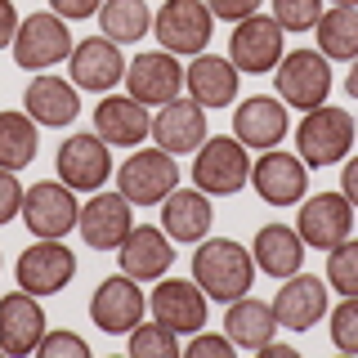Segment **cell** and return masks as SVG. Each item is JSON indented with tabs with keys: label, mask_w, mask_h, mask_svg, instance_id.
<instances>
[{
	"label": "cell",
	"mask_w": 358,
	"mask_h": 358,
	"mask_svg": "<svg viewBox=\"0 0 358 358\" xmlns=\"http://www.w3.org/2000/svg\"><path fill=\"white\" fill-rule=\"evenodd\" d=\"M179 354V331H171L166 322H139L130 331V358H175Z\"/></svg>",
	"instance_id": "cell-33"
},
{
	"label": "cell",
	"mask_w": 358,
	"mask_h": 358,
	"mask_svg": "<svg viewBox=\"0 0 358 358\" xmlns=\"http://www.w3.org/2000/svg\"><path fill=\"white\" fill-rule=\"evenodd\" d=\"M206 108L193 103V99H171V103H162V112L152 117V143L157 148H166L171 157H188L197 152L201 143H206Z\"/></svg>",
	"instance_id": "cell-19"
},
{
	"label": "cell",
	"mask_w": 358,
	"mask_h": 358,
	"mask_svg": "<svg viewBox=\"0 0 358 358\" xmlns=\"http://www.w3.org/2000/svg\"><path fill=\"white\" fill-rule=\"evenodd\" d=\"M50 331V318H45L41 309V296H31V291H9V296H0V350L9 358H27L36 354L41 336Z\"/></svg>",
	"instance_id": "cell-17"
},
{
	"label": "cell",
	"mask_w": 358,
	"mask_h": 358,
	"mask_svg": "<svg viewBox=\"0 0 358 358\" xmlns=\"http://www.w3.org/2000/svg\"><path fill=\"white\" fill-rule=\"evenodd\" d=\"M341 193L350 197V206L358 210V157H350V162H345V171H341Z\"/></svg>",
	"instance_id": "cell-43"
},
{
	"label": "cell",
	"mask_w": 358,
	"mask_h": 358,
	"mask_svg": "<svg viewBox=\"0 0 358 358\" xmlns=\"http://www.w3.org/2000/svg\"><path fill=\"white\" fill-rule=\"evenodd\" d=\"M327 287L341 291V296H358V238L354 233L327 251Z\"/></svg>",
	"instance_id": "cell-34"
},
{
	"label": "cell",
	"mask_w": 358,
	"mask_h": 358,
	"mask_svg": "<svg viewBox=\"0 0 358 358\" xmlns=\"http://www.w3.org/2000/svg\"><path fill=\"white\" fill-rule=\"evenodd\" d=\"M210 220H215V210H210V197L201 188H175L162 201V229L171 242H184V246L201 242L210 233Z\"/></svg>",
	"instance_id": "cell-28"
},
{
	"label": "cell",
	"mask_w": 358,
	"mask_h": 358,
	"mask_svg": "<svg viewBox=\"0 0 358 358\" xmlns=\"http://www.w3.org/2000/svg\"><path fill=\"white\" fill-rule=\"evenodd\" d=\"M41 148V126L27 112H0V166L5 171H27Z\"/></svg>",
	"instance_id": "cell-31"
},
{
	"label": "cell",
	"mask_w": 358,
	"mask_h": 358,
	"mask_svg": "<svg viewBox=\"0 0 358 358\" xmlns=\"http://www.w3.org/2000/svg\"><path fill=\"white\" fill-rule=\"evenodd\" d=\"M331 345L341 354H358V296H345L341 305L331 309Z\"/></svg>",
	"instance_id": "cell-35"
},
{
	"label": "cell",
	"mask_w": 358,
	"mask_h": 358,
	"mask_svg": "<svg viewBox=\"0 0 358 358\" xmlns=\"http://www.w3.org/2000/svg\"><path fill=\"white\" fill-rule=\"evenodd\" d=\"M99 31L117 45H134L152 31V9L148 0H103L99 9Z\"/></svg>",
	"instance_id": "cell-32"
},
{
	"label": "cell",
	"mask_w": 358,
	"mask_h": 358,
	"mask_svg": "<svg viewBox=\"0 0 358 358\" xmlns=\"http://www.w3.org/2000/svg\"><path fill=\"white\" fill-rule=\"evenodd\" d=\"M251 188L268 206H296V201H305V193H309V166L300 162L296 152L264 148L260 162L251 166Z\"/></svg>",
	"instance_id": "cell-16"
},
{
	"label": "cell",
	"mask_w": 358,
	"mask_h": 358,
	"mask_svg": "<svg viewBox=\"0 0 358 358\" xmlns=\"http://www.w3.org/2000/svg\"><path fill=\"white\" fill-rule=\"evenodd\" d=\"M9 50H14V63L22 72H45V67L72 59V27L54 9L50 14H27L18 22V36Z\"/></svg>",
	"instance_id": "cell-7"
},
{
	"label": "cell",
	"mask_w": 358,
	"mask_h": 358,
	"mask_svg": "<svg viewBox=\"0 0 358 358\" xmlns=\"http://www.w3.org/2000/svg\"><path fill=\"white\" fill-rule=\"evenodd\" d=\"M287 31L273 14H251L242 22H233V36H229V63L238 72H251V76H264L282 63L287 54Z\"/></svg>",
	"instance_id": "cell-8"
},
{
	"label": "cell",
	"mask_w": 358,
	"mask_h": 358,
	"mask_svg": "<svg viewBox=\"0 0 358 358\" xmlns=\"http://www.w3.org/2000/svg\"><path fill=\"white\" fill-rule=\"evenodd\" d=\"M210 27H215V14L206 9V0H166L152 14V36L162 41V50L175 54V59H197V54H206Z\"/></svg>",
	"instance_id": "cell-4"
},
{
	"label": "cell",
	"mask_w": 358,
	"mask_h": 358,
	"mask_svg": "<svg viewBox=\"0 0 358 358\" xmlns=\"http://www.w3.org/2000/svg\"><path fill=\"white\" fill-rule=\"evenodd\" d=\"M76 229H81V242L85 246H94V251H117V246L126 242V233L134 229L130 201L121 197V193H94L81 206Z\"/></svg>",
	"instance_id": "cell-22"
},
{
	"label": "cell",
	"mask_w": 358,
	"mask_h": 358,
	"mask_svg": "<svg viewBox=\"0 0 358 358\" xmlns=\"http://www.w3.org/2000/svg\"><path fill=\"white\" fill-rule=\"evenodd\" d=\"M143 282H134L130 273H112L94 287L90 296V322H94L103 336H130L143 322Z\"/></svg>",
	"instance_id": "cell-10"
},
{
	"label": "cell",
	"mask_w": 358,
	"mask_h": 358,
	"mask_svg": "<svg viewBox=\"0 0 358 358\" xmlns=\"http://www.w3.org/2000/svg\"><path fill=\"white\" fill-rule=\"evenodd\" d=\"M184 85H188V99H193V103L229 108V103H238L242 72L229 59H220V54H197V59L184 67Z\"/></svg>",
	"instance_id": "cell-25"
},
{
	"label": "cell",
	"mask_w": 358,
	"mask_h": 358,
	"mask_svg": "<svg viewBox=\"0 0 358 358\" xmlns=\"http://www.w3.org/2000/svg\"><path fill=\"white\" fill-rule=\"evenodd\" d=\"M148 313L157 322H166L179 336H193L206 327L210 318V300L197 282H184V278H157L152 296H148Z\"/></svg>",
	"instance_id": "cell-13"
},
{
	"label": "cell",
	"mask_w": 358,
	"mask_h": 358,
	"mask_svg": "<svg viewBox=\"0 0 358 358\" xmlns=\"http://www.w3.org/2000/svg\"><path fill=\"white\" fill-rule=\"evenodd\" d=\"M193 282L206 291L215 305H233L255 282V260L242 242L233 238H201L193 251Z\"/></svg>",
	"instance_id": "cell-1"
},
{
	"label": "cell",
	"mask_w": 358,
	"mask_h": 358,
	"mask_svg": "<svg viewBox=\"0 0 358 358\" xmlns=\"http://www.w3.org/2000/svg\"><path fill=\"white\" fill-rule=\"evenodd\" d=\"M22 197H27V188L18 184V171H5V166H0V229L14 215H22Z\"/></svg>",
	"instance_id": "cell-38"
},
{
	"label": "cell",
	"mask_w": 358,
	"mask_h": 358,
	"mask_svg": "<svg viewBox=\"0 0 358 358\" xmlns=\"http://www.w3.org/2000/svg\"><path fill=\"white\" fill-rule=\"evenodd\" d=\"M251 184V152L238 134H215L193 152V188L206 197H233Z\"/></svg>",
	"instance_id": "cell-2"
},
{
	"label": "cell",
	"mask_w": 358,
	"mask_h": 358,
	"mask_svg": "<svg viewBox=\"0 0 358 358\" xmlns=\"http://www.w3.org/2000/svg\"><path fill=\"white\" fill-rule=\"evenodd\" d=\"M50 9L67 22H81V18H99L103 0H50Z\"/></svg>",
	"instance_id": "cell-41"
},
{
	"label": "cell",
	"mask_w": 358,
	"mask_h": 358,
	"mask_svg": "<svg viewBox=\"0 0 358 358\" xmlns=\"http://www.w3.org/2000/svg\"><path fill=\"white\" fill-rule=\"evenodd\" d=\"M345 90H350V99H358V59L350 63V72H345Z\"/></svg>",
	"instance_id": "cell-45"
},
{
	"label": "cell",
	"mask_w": 358,
	"mask_h": 358,
	"mask_svg": "<svg viewBox=\"0 0 358 358\" xmlns=\"http://www.w3.org/2000/svg\"><path fill=\"white\" fill-rule=\"evenodd\" d=\"M354 148V117L345 108H309L305 121L296 126V157L313 171L345 162Z\"/></svg>",
	"instance_id": "cell-3"
},
{
	"label": "cell",
	"mask_w": 358,
	"mask_h": 358,
	"mask_svg": "<svg viewBox=\"0 0 358 358\" xmlns=\"http://www.w3.org/2000/svg\"><path fill=\"white\" fill-rule=\"evenodd\" d=\"M36 354L41 358H90V345L76 331H45Z\"/></svg>",
	"instance_id": "cell-37"
},
{
	"label": "cell",
	"mask_w": 358,
	"mask_h": 358,
	"mask_svg": "<svg viewBox=\"0 0 358 358\" xmlns=\"http://www.w3.org/2000/svg\"><path fill=\"white\" fill-rule=\"evenodd\" d=\"M14 278H18L22 291H31V296H41V300L59 296L76 278V255H72V246H63V238H36L18 255Z\"/></svg>",
	"instance_id": "cell-9"
},
{
	"label": "cell",
	"mask_w": 358,
	"mask_h": 358,
	"mask_svg": "<svg viewBox=\"0 0 358 358\" xmlns=\"http://www.w3.org/2000/svg\"><path fill=\"white\" fill-rule=\"evenodd\" d=\"M94 134L108 148H134L143 143V134H152V117L130 94H103L94 108Z\"/></svg>",
	"instance_id": "cell-23"
},
{
	"label": "cell",
	"mask_w": 358,
	"mask_h": 358,
	"mask_svg": "<svg viewBox=\"0 0 358 358\" xmlns=\"http://www.w3.org/2000/svg\"><path fill=\"white\" fill-rule=\"evenodd\" d=\"M117 260H121V273H130L134 282H157L175 264V242L166 238V229L134 224L126 233V242L117 246Z\"/></svg>",
	"instance_id": "cell-21"
},
{
	"label": "cell",
	"mask_w": 358,
	"mask_h": 358,
	"mask_svg": "<svg viewBox=\"0 0 358 358\" xmlns=\"http://www.w3.org/2000/svg\"><path fill=\"white\" fill-rule=\"evenodd\" d=\"M224 336H229L238 350L260 354L264 345L278 336V313H273V305L255 300L251 291H246V296H238V300L229 305V313H224Z\"/></svg>",
	"instance_id": "cell-29"
},
{
	"label": "cell",
	"mask_w": 358,
	"mask_h": 358,
	"mask_svg": "<svg viewBox=\"0 0 358 358\" xmlns=\"http://www.w3.org/2000/svg\"><path fill=\"white\" fill-rule=\"evenodd\" d=\"M0 354H5V350H0Z\"/></svg>",
	"instance_id": "cell-47"
},
{
	"label": "cell",
	"mask_w": 358,
	"mask_h": 358,
	"mask_svg": "<svg viewBox=\"0 0 358 358\" xmlns=\"http://www.w3.org/2000/svg\"><path fill=\"white\" fill-rule=\"evenodd\" d=\"M233 350L238 345L215 331H193V341H188V358H233Z\"/></svg>",
	"instance_id": "cell-39"
},
{
	"label": "cell",
	"mask_w": 358,
	"mask_h": 358,
	"mask_svg": "<svg viewBox=\"0 0 358 358\" xmlns=\"http://www.w3.org/2000/svg\"><path fill=\"white\" fill-rule=\"evenodd\" d=\"M327 282L313 273H291L282 278V287H278L273 296V313H278V327L287 331H309L318 327L322 318H327Z\"/></svg>",
	"instance_id": "cell-18"
},
{
	"label": "cell",
	"mask_w": 358,
	"mask_h": 358,
	"mask_svg": "<svg viewBox=\"0 0 358 358\" xmlns=\"http://www.w3.org/2000/svg\"><path fill=\"white\" fill-rule=\"evenodd\" d=\"M233 134L246 148H278L287 139V103L273 94H251L233 108Z\"/></svg>",
	"instance_id": "cell-24"
},
{
	"label": "cell",
	"mask_w": 358,
	"mask_h": 358,
	"mask_svg": "<svg viewBox=\"0 0 358 358\" xmlns=\"http://www.w3.org/2000/svg\"><path fill=\"white\" fill-rule=\"evenodd\" d=\"M14 36H18V9L14 0H0V50L14 45Z\"/></svg>",
	"instance_id": "cell-42"
},
{
	"label": "cell",
	"mask_w": 358,
	"mask_h": 358,
	"mask_svg": "<svg viewBox=\"0 0 358 358\" xmlns=\"http://www.w3.org/2000/svg\"><path fill=\"white\" fill-rule=\"evenodd\" d=\"M126 85H130V99H139L143 108H162V103H171V99H179V90H184V67H179L175 54L148 50L126 67Z\"/></svg>",
	"instance_id": "cell-20"
},
{
	"label": "cell",
	"mask_w": 358,
	"mask_h": 358,
	"mask_svg": "<svg viewBox=\"0 0 358 358\" xmlns=\"http://www.w3.org/2000/svg\"><path fill=\"white\" fill-rule=\"evenodd\" d=\"M313 36H318V54L327 63H354L358 59V9L350 5L322 9V18L313 22Z\"/></svg>",
	"instance_id": "cell-30"
},
{
	"label": "cell",
	"mask_w": 358,
	"mask_h": 358,
	"mask_svg": "<svg viewBox=\"0 0 358 358\" xmlns=\"http://www.w3.org/2000/svg\"><path fill=\"white\" fill-rule=\"evenodd\" d=\"M273 85L287 108H300V112L322 108L331 94V63L318 50H291L273 67Z\"/></svg>",
	"instance_id": "cell-6"
},
{
	"label": "cell",
	"mask_w": 358,
	"mask_h": 358,
	"mask_svg": "<svg viewBox=\"0 0 358 358\" xmlns=\"http://www.w3.org/2000/svg\"><path fill=\"white\" fill-rule=\"evenodd\" d=\"M260 5H264V0H206V9L220 22H242V18L260 14Z\"/></svg>",
	"instance_id": "cell-40"
},
{
	"label": "cell",
	"mask_w": 358,
	"mask_h": 358,
	"mask_svg": "<svg viewBox=\"0 0 358 358\" xmlns=\"http://www.w3.org/2000/svg\"><path fill=\"white\" fill-rule=\"evenodd\" d=\"M22 112H27L36 126H50V130H63L76 121V112H81V94H76L72 81H63V76H36V81L27 85V94H22Z\"/></svg>",
	"instance_id": "cell-26"
},
{
	"label": "cell",
	"mask_w": 358,
	"mask_h": 358,
	"mask_svg": "<svg viewBox=\"0 0 358 358\" xmlns=\"http://www.w3.org/2000/svg\"><path fill=\"white\" fill-rule=\"evenodd\" d=\"M331 5H350V9H358V0H331Z\"/></svg>",
	"instance_id": "cell-46"
},
{
	"label": "cell",
	"mask_w": 358,
	"mask_h": 358,
	"mask_svg": "<svg viewBox=\"0 0 358 358\" xmlns=\"http://www.w3.org/2000/svg\"><path fill=\"white\" fill-rule=\"evenodd\" d=\"M54 171H59V179L72 193H99L112 175V152L94 130H85V134H72V139L59 143Z\"/></svg>",
	"instance_id": "cell-12"
},
{
	"label": "cell",
	"mask_w": 358,
	"mask_h": 358,
	"mask_svg": "<svg viewBox=\"0 0 358 358\" xmlns=\"http://www.w3.org/2000/svg\"><path fill=\"white\" fill-rule=\"evenodd\" d=\"M260 354H264V358H296V350H291V345H278V341H268Z\"/></svg>",
	"instance_id": "cell-44"
},
{
	"label": "cell",
	"mask_w": 358,
	"mask_h": 358,
	"mask_svg": "<svg viewBox=\"0 0 358 358\" xmlns=\"http://www.w3.org/2000/svg\"><path fill=\"white\" fill-rule=\"evenodd\" d=\"M81 220V206H76V193L63 184V179H45V184H31L27 197H22V224H27L31 238H67Z\"/></svg>",
	"instance_id": "cell-11"
},
{
	"label": "cell",
	"mask_w": 358,
	"mask_h": 358,
	"mask_svg": "<svg viewBox=\"0 0 358 358\" xmlns=\"http://www.w3.org/2000/svg\"><path fill=\"white\" fill-rule=\"evenodd\" d=\"M296 233L305 238V246L313 251H331L354 233V206L345 193H318L300 201V215H296Z\"/></svg>",
	"instance_id": "cell-14"
},
{
	"label": "cell",
	"mask_w": 358,
	"mask_h": 358,
	"mask_svg": "<svg viewBox=\"0 0 358 358\" xmlns=\"http://www.w3.org/2000/svg\"><path fill=\"white\" fill-rule=\"evenodd\" d=\"M305 238H300L291 224H264L260 233H255V242H251V260L260 273L268 278H291V273H300V264H305Z\"/></svg>",
	"instance_id": "cell-27"
},
{
	"label": "cell",
	"mask_w": 358,
	"mask_h": 358,
	"mask_svg": "<svg viewBox=\"0 0 358 358\" xmlns=\"http://www.w3.org/2000/svg\"><path fill=\"white\" fill-rule=\"evenodd\" d=\"M179 188V166L166 148H143L130 152L117 171V193L130 201V206H162Z\"/></svg>",
	"instance_id": "cell-5"
},
{
	"label": "cell",
	"mask_w": 358,
	"mask_h": 358,
	"mask_svg": "<svg viewBox=\"0 0 358 358\" xmlns=\"http://www.w3.org/2000/svg\"><path fill=\"white\" fill-rule=\"evenodd\" d=\"M268 5L282 31H313V22L322 18V0H268Z\"/></svg>",
	"instance_id": "cell-36"
},
{
	"label": "cell",
	"mask_w": 358,
	"mask_h": 358,
	"mask_svg": "<svg viewBox=\"0 0 358 358\" xmlns=\"http://www.w3.org/2000/svg\"><path fill=\"white\" fill-rule=\"evenodd\" d=\"M67 67H72V85L76 90H94V94H112V85L126 81V54H121L117 41H108L103 31L99 36H85L72 45V59H67Z\"/></svg>",
	"instance_id": "cell-15"
}]
</instances>
